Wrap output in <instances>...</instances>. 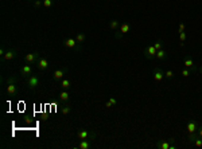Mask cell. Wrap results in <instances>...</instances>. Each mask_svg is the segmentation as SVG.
<instances>
[{"label": "cell", "mask_w": 202, "mask_h": 149, "mask_svg": "<svg viewBox=\"0 0 202 149\" xmlns=\"http://www.w3.org/2000/svg\"><path fill=\"white\" fill-rule=\"evenodd\" d=\"M26 83H27V88H28L30 90H35L38 86H41L42 81H41V78H39V75L31 74L28 78H26Z\"/></svg>", "instance_id": "6da1fadb"}, {"label": "cell", "mask_w": 202, "mask_h": 149, "mask_svg": "<svg viewBox=\"0 0 202 149\" xmlns=\"http://www.w3.org/2000/svg\"><path fill=\"white\" fill-rule=\"evenodd\" d=\"M6 91L9 97H15L18 94V88H16V82H15V78L14 77H9L7 79V88H6Z\"/></svg>", "instance_id": "7a4b0ae2"}, {"label": "cell", "mask_w": 202, "mask_h": 149, "mask_svg": "<svg viewBox=\"0 0 202 149\" xmlns=\"http://www.w3.org/2000/svg\"><path fill=\"white\" fill-rule=\"evenodd\" d=\"M129 30H131V24L129 23H121L120 27H119V30L114 31V38L121 39L123 38V35H125L127 32H129Z\"/></svg>", "instance_id": "3957f363"}, {"label": "cell", "mask_w": 202, "mask_h": 149, "mask_svg": "<svg viewBox=\"0 0 202 149\" xmlns=\"http://www.w3.org/2000/svg\"><path fill=\"white\" fill-rule=\"evenodd\" d=\"M77 137H78V140H85V138L94 140V138L97 137V135L94 132H89V130H86V129H79V130L77 132Z\"/></svg>", "instance_id": "277c9868"}, {"label": "cell", "mask_w": 202, "mask_h": 149, "mask_svg": "<svg viewBox=\"0 0 202 149\" xmlns=\"http://www.w3.org/2000/svg\"><path fill=\"white\" fill-rule=\"evenodd\" d=\"M63 44L67 47V48H73V50H81V43L76 41L73 38H67L63 41Z\"/></svg>", "instance_id": "5b68a950"}, {"label": "cell", "mask_w": 202, "mask_h": 149, "mask_svg": "<svg viewBox=\"0 0 202 149\" xmlns=\"http://www.w3.org/2000/svg\"><path fill=\"white\" fill-rule=\"evenodd\" d=\"M39 58H41V54H39L38 51H35V53L26 54V56H24V61H26V63L32 64V63H36Z\"/></svg>", "instance_id": "8992f818"}, {"label": "cell", "mask_w": 202, "mask_h": 149, "mask_svg": "<svg viewBox=\"0 0 202 149\" xmlns=\"http://www.w3.org/2000/svg\"><path fill=\"white\" fill-rule=\"evenodd\" d=\"M156 51H158V50L154 47V44H149V46H147L146 48H144V56H146L147 59H154L156 56Z\"/></svg>", "instance_id": "52a82bcc"}, {"label": "cell", "mask_w": 202, "mask_h": 149, "mask_svg": "<svg viewBox=\"0 0 202 149\" xmlns=\"http://www.w3.org/2000/svg\"><path fill=\"white\" fill-rule=\"evenodd\" d=\"M32 74V67H31V64L30 63H26V64H23L22 66V69H20V75L23 77L24 79L26 78H28L30 75Z\"/></svg>", "instance_id": "ba28073f"}, {"label": "cell", "mask_w": 202, "mask_h": 149, "mask_svg": "<svg viewBox=\"0 0 202 149\" xmlns=\"http://www.w3.org/2000/svg\"><path fill=\"white\" fill-rule=\"evenodd\" d=\"M154 79H155V82H158V83L164 79V71L162 70L160 67H158V66L154 69Z\"/></svg>", "instance_id": "9c48e42d"}, {"label": "cell", "mask_w": 202, "mask_h": 149, "mask_svg": "<svg viewBox=\"0 0 202 149\" xmlns=\"http://www.w3.org/2000/svg\"><path fill=\"white\" fill-rule=\"evenodd\" d=\"M174 138H170V140H163V141H158L156 142V146L159 149H171V144H174Z\"/></svg>", "instance_id": "30bf717a"}, {"label": "cell", "mask_w": 202, "mask_h": 149, "mask_svg": "<svg viewBox=\"0 0 202 149\" xmlns=\"http://www.w3.org/2000/svg\"><path fill=\"white\" fill-rule=\"evenodd\" d=\"M66 73H67L66 69H57L53 73V78L55 79V81H61V79H63V77L66 75Z\"/></svg>", "instance_id": "8fae6325"}, {"label": "cell", "mask_w": 202, "mask_h": 149, "mask_svg": "<svg viewBox=\"0 0 202 149\" xmlns=\"http://www.w3.org/2000/svg\"><path fill=\"white\" fill-rule=\"evenodd\" d=\"M186 129H187L189 133H197V130H198V124H197V121L190 120L187 122V125H186Z\"/></svg>", "instance_id": "7c38bea8"}, {"label": "cell", "mask_w": 202, "mask_h": 149, "mask_svg": "<svg viewBox=\"0 0 202 149\" xmlns=\"http://www.w3.org/2000/svg\"><path fill=\"white\" fill-rule=\"evenodd\" d=\"M36 66H38L39 70H47L49 69V61L46 58H43V56H41L38 59V62H36Z\"/></svg>", "instance_id": "4fadbf2b"}, {"label": "cell", "mask_w": 202, "mask_h": 149, "mask_svg": "<svg viewBox=\"0 0 202 149\" xmlns=\"http://www.w3.org/2000/svg\"><path fill=\"white\" fill-rule=\"evenodd\" d=\"M183 64H184V67H186V69H190L193 73H194V71H197V67H195V64H194V61H193L191 58H189V56L183 59Z\"/></svg>", "instance_id": "5bb4252c"}, {"label": "cell", "mask_w": 202, "mask_h": 149, "mask_svg": "<svg viewBox=\"0 0 202 149\" xmlns=\"http://www.w3.org/2000/svg\"><path fill=\"white\" fill-rule=\"evenodd\" d=\"M92 141H93V140H90V138L81 140V141H79V144H78V148L79 149H89V148H92Z\"/></svg>", "instance_id": "9a60e30c"}, {"label": "cell", "mask_w": 202, "mask_h": 149, "mask_svg": "<svg viewBox=\"0 0 202 149\" xmlns=\"http://www.w3.org/2000/svg\"><path fill=\"white\" fill-rule=\"evenodd\" d=\"M155 58L159 59V61H166V59H167V51L164 48L158 50V51H156V56H155Z\"/></svg>", "instance_id": "2e32d148"}, {"label": "cell", "mask_w": 202, "mask_h": 149, "mask_svg": "<svg viewBox=\"0 0 202 149\" xmlns=\"http://www.w3.org/2000/svg\"><path fill=\"white\" fill-rule=\"evenodd\" d=\"M69 98H70V93H69L67 90H63V89H62V91L59 93V101H62V102H67Z\"/></svg>", "instance_id": "e0dca14e"}, {"label": "cell", "mask_w": 202, "mask_h": 149, "mask_svg": "<svg viewBox=\"0 0 202 149\" xmlns=\"http://www.w3.org/2000/svg\"><path fill=\"white\" fill-rule=\"evenodd\" d=\"M120 22L117 20V19H112L111 22H109V28L112 30V31H117L119 30V27H120Z\"/></svg>", "instance_id": "ac0fdd59"}, {"label": "cell", "mask_w": 202, "mask_h": 149, "mask_svg": "<svg viewBox=\"0 0 202 149\" xmlns=\"http://www.w3.org/2000/svg\"><path fill=\"white\" fill-rule=\"evenodd\" d=\"M61 88L63 89V90H69V89L71 88V82H70V79H67V78L61 79Z\"/></svg>", "instance_id": "d6986e66"}, {"label": "cell", "mask_w": 202, "mask_h": 149, "mask_svg": "<svg viewBox=\"0 0 202 149\" xmlns=\"http://www.w3.org/2000/svg\"><path fill=\"white\" fill-rule=\"evenodd\" d=\"M15 55H16V51H15V50H8L6 53V55L3 56V59L4 61H11V59L15 58Z\"/></svg>", "instance_id": "ffe728a7"}, {"label": "cell", "mask_w": 202, "mask_h": 149, "mask_svg": "<svg viewBox=\"0 0 202 149\" xmlns=\"http://www.w3.org/2000/svg\"><path fill=\"white\" fill-rule=\"evenodd\" d=\"M186 38H187V36H186V32H179V46L181 47H183L184 46V42H186Z\"/></svg>", "instance_id": "44dd1931"}, {"label": "cell", "mask_w": 202, "mask_h": 149, "mask_svg": "<svg viewBox=\"0 0 202 149\" xmlns=\"http://www.w3.org/2000/svg\"><path fill=\"white\" fill-rule=\"evenodd\" d=\"M70 110H71V105H70V103H66V105H63L61 108L62 114H69V113H70Z\"/></svg>", "instance_id": "7402d4cb"}, {"label": "cell", "mask_w": 202, "mask_h": 149, "mask_svg": "<svg viewBox=\"0 0 202 149\" xmlns=\"http://www.w3.org/2000/svg\"><path fill=\"white\" fill-rule=\"evenodd\" d=\"M85 39H86L85 34H81V32H78V34L76 35V41L78 42V43H84V42H85Z\"/></svg>", "instance_id": "603a6c76"}, {"label": "cell", "mask_w": 202, "mask_h": 149, "mask_svg": "<svg viewBox=\"0 0 202 149\" xmlns=\"http://www.w3.org/2000/svg\"><path fill=\"white\" fill-rule=\"evenodd\" d=\"M193 144H194V146H195V148H202V138L198 136V137L194 140Z\"/></svg>", "instance_id": "cb8c5ba5"}, {"label": "cell", "mask_w": 202, "mask_h": 149, "mask_svg": "<svg viewBox=\"0 0 202 149\" xmlns=\"http://www.w3.org/2000/svg\"><path fill=\"white\" fill-rule=\"evenodd\" d=\"M164 78L173 79L174 78V71L173 70H166V71H164Z\"/></svg>", "instance_id": "d4e9b609"}, {"label": "cell", "mask_w": 202, "mask_h": 149, "mask_svg": "<svg viewBox=\"0 0 202 149\" xmlns=\"http://www.w3.org/2000/svg\"><path fill=\"white\" fill-rule=\"evenodd\" d=\"M53 4H54V0H43V7L44 8H51Z\"/></svg>", "instance_id": "484cf974"}, {"label": "cell", "mask_w": 202, "mask_h": 149, "mask_svg": "<svg viewBox=\"0 0 202 149\" xmlns=\"http://www.w3.org/2000/svg\"><path fill=\"white\" fill-rule=\"evenodd\" d=\"M154 47H155L156 50H162V48H163V42H162L160 39H159V41H156L155 43H154Z\"/></svg>", "instance_id": "4316f807"}, {"label": "cell", "mask_w": 202, "mask_h": 149, "mask_svg": "<svg viewBox=\"0 0 202 149\" xmlns=\"http://www.w3.org/2000/svg\"><path fill=\"white\" fill-rule=\"evenodd\" d=\"M197 137H198V133H189V137H187V138H189V141L193 144L194 140H195Z\"/></svg>", "instance_id": "83f0119b"}, {"label": "cell", "mask_w": 202, "mask_h": 149, "mask_svg": "<svg viewBox=\"0 0 202 149\" xmlns=\"http://www.w3.org/2000/svg\"><path fill=\"white\" fill-rule=\"evenodd\" d=\"M191 74V70L190 69H183V70H182V75L184 77V78H186V77H189Z\"/></svg>", "instance_id": "f1b7e54d"}, {"label": "cell", "mask_w": 202, "mask_h": 149, "mask_svg": "<svg viewBox=\"0 0 202 149\" xmlns=\"http://www.w3.org/2000/svg\"><path fill=\"white\" fill-rule=\"evenodd\" d=\"M184 30H186V26H184L183 22H181V23H179V26H178V31L179 32H183Z\"/></svg>", "instance_id": "f546056e"}, {"label": "cell", "mask_w": 202, "mask_h": 149, "mask_svg": "<svg viewBox=\"0 0 202 149\" xmlns=\"http://www.w3.org/2000/svg\"><path fill=\"white\" fill-rule=\"evenodd\" d=\"M34 4H35V7H41V6H43V0H35Z\"/></svg>", "instance_id": "4dcf8cb0"}, {"label": "cell", "mask_w": 202, "mask_h": 149, "mask_svg": "<svg viewBox=\"0 0 202 149\" xmlns=\"http://www.w3.org/2000/svg\"><path fill=\"white\" fill-rule=\"evenodd\" d=\"M108 101L112 103V105H116V103H117V101L113 98V97H109V99H108Z\"/></svg>", "instance_id": "1f68e13d"}, {"label": "cell", "mask_w": 202, "mask_h": 149, "mask_svg": "<svg viewBox=\"0 0 202 149\" xmlns=\"http://www.w3.org/2000/svg\"><path fill=\"white\" fill-rule=\"evenodd\" d=\"M6 53H7V51H6V50H4V47H1V50H0V56L3 58V56L6 55Z\"/></svg>", "instance_id": "d6a6232c"}, {"label": "cell", "mask_w": 202, "mask_h": 149, "mask_svg": "<svg viewBox=\"0 0 202 149\" xmlns=\"http://www.w3.org/2000/svg\"><path fill=\"white\" fill-rule=\"evenodd\" d=\"M197 133H198V136L202 138V125H201V126H198V130H197Z\"/></svg>", "instance_id": "836d02e7"}, {"label": "cell", "mask_w": 202, "mask_h": 149, "mask_svg": "<svg viewBox=\"0 0 202 149\" xmlns=\"http://www.w3.org/2000/svg\"><path fill=\"white\" fill-rule=\"evenodd\" d=\"M112 106H113V105H112V103L109 102V101H108V102L105 103V108H108V109H109V108H112Z\"/></svg>", "instance_id": "e575fe53"}, {"label": "cell", "mask_w": 202, "mask_h": 149, "mask_svg": "<svg viewBox=\"0 0 202 149\" xmlns=\"http://www.w3.org/2000/svg\"><path fill=\"white\" fill-rule=\"evenodd\" d=\"M199 71H201V73H202V64H201V67H199Z\"/></svg>", "instance_id": "d590c367"}]
</instances>
